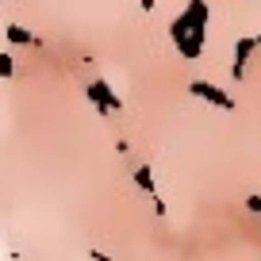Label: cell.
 Here are the masks:
<instances>
[{
	"label": "cell",
	"instance_id": "9",
	"mask_svg": "<svg viewBox=\"0 0 261 261\" xmlns=\"http://www.w3.org/2000/svg\"><path fill=\"white\" fill-rule=\"evenodd\" d=\"M150 204H154V215H165V200H162V196H158V192L150 196Z\"/></svg>",
	"mask_w": 261,
	"mask_h": 261
},
{
	"label": "cell",
	"instance_id": "4",
	"mask_svg": "<svg viewBox=\"0 0 261 261\" xmlns=\"http://www.w3.org/2000/svg\"><path fill=\"white\" fill-rule=\"evenodd\" d=\"M173 42H177L180 58H200L204 54V35L200 31H188V35H180V39H173Z\"/></svg>",
	"mask_w": 261,
	"mask_h": 261
},
{
	"label": "cell",
	"instance_id": "7",
	"mask_svg": "<svg viewBox=\"0 0 261 261\" xmlns=\"http://www.w3.org/2000/svg\"><path fill=\"white\" fill-rule=\"evenodd\" d=\"M0 77H16V58L0 54Z\"/></svg>",
	"mask_w": 261,
	"mask_h": 261
},
{
	"label": "cell",
	"instance_id": "2",
	"mask_svg": "<svg viewBox=\"0 0 261 261\" xmlns=\"http://www.w3.org/2000/svg\"><path fill=\"white\" fill-rule=\"evenodd\" d=\"M85 92H89V100L96 104V112H104V115H112V112H119V108H123V100L112 92V85H108V81H92Z\"/></svg>",
	"mask_w": 261,
	"mask_h": 261
},
{
	"label": "cell",
	"instance_id": "1",
	"mask_svg": "<svg viewBox=\"0 0 261 261\" xmlns=\"http://www.w3.org/2000/svg\"><path fill=\"white\" fill-rule=\"evenodd\" d=\"M188 92H192L196 100H207L212 108H223V112H234V100H230V92H223L219 85H212V81H192V85H188Z\"/></svg>",
	"mask_w": 261,
	"mask_h": 261
},
{
	"label": "cell",
	"instance_id": "3",
	"mask_svg": "<svg viewBox=\"0 0 261 261\" xmlns=\"http://www.w3.org/2000/svg\"><path fill=\"white\" fill-rule=\"evenodd\" d=\"M253 50H257V35H242V39L234 42V65H230V77H234V81L246 77V62H250Z\"/></svg>",
	"mask_w": 261,
	"mask_h": 261
},
{
	"label": "cell",
	"instance_id": "6",
	"mask_svg": "<svg viewBox=\"0 0 261 261\" xmlns=\"http://www.w3.org/2000/svg\"><path fill=\"white\" fill-rule=\"evenodd\" d=\"M135 185L146 196H154V169H150V165H135Z\"/></svg>",
	"mask_w": 261,
	"mask_h": 261
},
{
	"label": "cell",
	"instance_id": "8",
	"mask_svg": "<svg viewBox=\"0 0 261 261\" xmlns=\"http://www.w3.org/2000/svg\"><path fill=\"white\" fill-rule=\"evenodd\" d=\"M246 212L261 215V196H246Z\"/></svg>",
	"mask_w": 261,
	"mask_h": 261
},
{
	"label": "cell",
	"instance_id": "5",
	"mask_svg": "<svg viewBox=\"0 0 261 261\" xmlns=\"http://www.w3.org/2000/svg\"><path fill=\"white\" fill-rule=\"evenodd\" d=\"M4 35H8L12 46H35V42H39L31 31H27V27H19V23H8V31H4Z\"/></svg>",
	"mask_w": 261,
	"mask_h": 261
},
{
	"label": "cell",
	"instance_id": "11",
	"mask_svg": "<svg viewBox=\"0 0 261 261\" xmlns=\"http://www.w3.org/2000/svg\"><path fill=\"white\" fill-rule=\"evenodd\" d=\"M257 46H261V35H257Z\"/></svg>",
	"mask_w": 261,
	"mask_h": 261
},
{
	"label": "cell",
	"instance_id": "10",
	"mask_svg": "<svg viewBox=\"0 0 261 261\" xmlns=\"http://www.w3.org/2000/svg\"><path fill=\"white\" fill-rule=\"evenodd\" d=\"M89 257H92V261H112V257H108V253H104V250H92V253H89Z\"/></svg>",
	"mask_w": 261,
	"mask_h": 261
}]
</instances>
